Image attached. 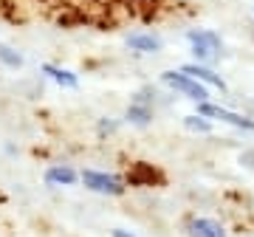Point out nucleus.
Here are the masks:
<instances>
[{"label": "nucleus", "mask_w": 254, "mask_h": 237, "mask_svg": "<svg viewBox=\"0 0 254 237\" xmlns=\"http://www.w3.org/2000/svg\"><path fill=\"white\" fill-rule=\"evenodd\" d=\"M161 82L167 85V88H173L175 93H181L184 99L195 102V105L209 102V88H203L198 79H192L190 73H184L181 68H178V71H164L161 73Z\"/></svg>", "instance_id": "nucleus-1"}, {"label": "nucleus", "mask_w": 254, "mask_h": 237, "mask_svg": "<svg viewBox=\"0 0 254 237\" xmlns=\"http://www.w3.org/2000/svg\"><path fill=\"white\" fill-rule=\"evenodd\" d=\"M79 181L85 183V189L96 192V195H108V198H122L127 192V183L113 173H102V170H82Z\"/></svg>", "instance_id": "nucleus-2"}, {"label": "nucleus", "mask_w": 254, "mask_h": 237, "mask_svg": "<svg viewBox=\"0 0 254 237\" xmlns=\"http://www.w3.org/2000/svg\"><path fill=\"white\" fill-rule=\"evenodd\" d=\"M187 43L192 46V54H195L198 62L215 59V57L220 54V48H223L220 34L212 31V28H190V31H187Z\"/></svg>", "instance_id": "nucleus-3"}, {"label": "nucleus", "mask_w": 254, "mask_h": 237, "mask_svg": "<svg viewBox=\"0 0 254 237\" xmlns=\"http://www.w3.org/2000/svg\"><path fill=\"white\" fill-rule=\"evenodd\" d=\"M198 113L206 118H218V121H226V124H232V127L237 130H252L254 133V118L252 116H243V113H237V110H229L223 108V105H215V102H200L198 105Z\"/></svg>", "instance_id": "nucleus-4"}, {"label": "nucleus", "mask_w": 254, "mask_h": 237, "mask_svg": "<svg viewBox=\"0 0 254 237\" xmlns=\"http://www.w3.org/2000/svg\"><path fill=\"white\" fill-rule=\"evenodd\" d=\"M181 71L190 73L192 79H198L203 88H218L220 93H226V82H223V76H220V73H215L212 68H206L203 62H187Z\"/></svg>", "instance_id": "nucleus-5"}, {"label": "nucleus", "mask_w": 254, "mask_h": 237, "mask_svg": "<svg viewBox=\"0 0 254 237\" xmlns=\"http://www.w3.org/2000/svg\"><path fill=\"white\" fill-rule=\"evenodd\" d=\"M125 43L136 54H158L164 48V40L158 34H150V31H133V34H127Z\"/></svg>", "instance_id": "nucleus-6"}, {"label": "nucleus", "mask_w": 254, "mask_h": 237, "mask_svg": "<svg viewBox=\"0 0 254 237\" xmlns=\"http://www.w3.org/2000/svg\"><path fill=\"white\" fill-rule=\"evenodd\" d=\"M43 181L48 186H54V189H60V186H73V183L79 181V173L71 164H51L43 173Z\"/></svg>", "instance_id": "nucleus-7"}, {"label": "nucleus", "mask_w": 254, "mask_h": 237, "mask_svg": "<svg viewBox=\"0 0 254 237\" xmlns=\"http://www.w3.org/2000/svg\"><path fill=\"white\" fill-rule=\"evenodd\" d=\"M187 232H190V237H229L226 226L218 223L215 218H192Z\"/></svg>", "instance_id": "nucleus-8"}, {"label": "nucleus", "mask_w": 254, "mask_h": 237, "mask_svg": "<svg viewBox=\"0 0 254 237\" xmlns=\"http://www.w3.org/2000/svg\"><path fill=\"white\" fill-rule=\"evenodd\" d=\"M40 71L46 73L48 79H54V82L63 88V91H76V88H79V76H76L73 71H68V68H60V65L46 62Z\"/></svg>", "instance_id": "nucleus-9"}, {"label": "nucleus", "mask_w": 254, "mask_h": 237, "mask_svg": "<svg viewBox=\"0 0 254 237\" xmlns=\"http://www.w3.org/2000/svg\"><path fill=\"white\" fill-rule=\"evenodd\" d=\"M125 118L133 127H147L153 121V105H147V102H130L125 110Z\"/></svg>", "instance_id": "nucleus-10"}, {"label": "nucleus", "mask_w": 254, "mask_h": 237, "mask_svg": "<svg viewBox=\"0 0 254 237\" xmlns=\"http://www.w3.org/2000/svg\"><path fill=\"white\" fill-rule=\"evenodd\" d=\"M23 62H26V59H23V54H20L17 48L0 43V65H3V68H9V71H20Z\"/></svg>", "instance_id": "nucleus-11"}, {"label": "nucleus", "mask_w": 254, "mask_h": 237, "mask_svg": "<svg viewBox=\"0 0 254 237\" xmlns=\"http://www.w3.org/2000/svg\"><path fill=\"white\" fill-rule=\"evenodd\" d=\"M184 127L192 133H212V118L200 116V113H190V116H184Z\"/></svg>", "instance_id": "nucleus-12"}, {"label": "nucleus", "mask_w": 254, "mask_h": 237, "mask_svg": "<svg viewBox=\"0 0 254 237\" xmlns=\"http://www.w3.org/2000/svg\"><path fill=\"white\" fill-rule=\"evenodd\" d=\"M116 121H110V118H99V124H96V133L99 136H110V133H116Z\"/></svg>", "instance_id": "nucleus-13"}, {"label": "nucleus", "mask_w": 254, "mask_h": 237, "mask_svg": "<svg viewBox=\"0 0 254 237\" xmlns=\"http://www.w3.org/2000/svg\"><path fill=\"white\" fill-rule=\"evenodd\" d=\"M110 237H138V235H136V232H127V229H113Z\"/></svg>", "instance_id": "nucleus-14"}]
</instances>
